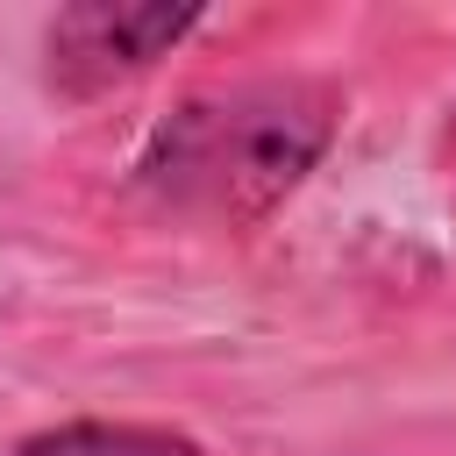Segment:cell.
I'll list each match as a JSON object with an SVG mask.
<instances>
[{
    "label": "cell",
    "instance_id": "obj_1",
    "mask_svg": "<svg viewBox=\"0 0 456 456\" xmlns=\"http://www.w3.org/2000/svg\"><path fill=\"white\" fill-rule=\"evenodd\" d=\"M335 128H342V100L328 78H299V71L228 78L164 107L128 178L171 221L249 228L299 192V178L328 157Z\"/></svg>",
    "mask_w": 456,
    "mask_h": 456
},
{
    "label": "cell",
    "instance_id": "obj_2",
    "mask_svg": "<svg viewBox=\"0 0 456 456\" xmlns=\"http://www.w3.org/2000/svg\"><path fill=\"white\" fill-rule=\"evenodd\" d=\"M200 21H207L200 7H164V0H78L57 7V21L43 28V71L64 100H93L171 57Z\"/></svg>",
    "mask_w": 456,
    "mask_h": 456
},
{
    "label": "cell",
    "instance_id": "obj_3",
    "mask_svg": "<svg viewBox=\"0 0 456 456\" xmlns=\"http://www.w3.org/2000/svg\"><path fill=\"white\" fill-rule=\"evenodd\" d=\"M14 456H207L192 435L178 428H150V420H64L28 435Z\"/></svg>",
    "mask_w": 456,
    "mask_h": 456
}]
</instances>
